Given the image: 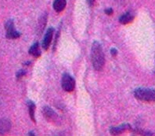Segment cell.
<instances>
[{
    "mask_svg": "<svg viewBox=\"0 0 155 136\" xmlns=\"http://www.w3.org/2000/svg\"><path fill=\"white\" fill-rule=\"evenodd\" d=\"M130 128V125L127 124H121L120 126L111 127L110 130V132L112 135H117V134H120L121 133L125 132V131L129 130Z\"/></svg>",
    "mask_w": 155,
    "mask_h": 136,
    "instance_id": "52a82bcc",
    "label": "cell"
},
{
    "mask_svg": "<svg viewBox=\"0 0 155 136\" xmlns=\"http://www.w3.org/2000/svg\"><path fill=\"white\" fill-rule=\"evenodd\" d=\"M5 28L6 30V38L10 40H16L21 36V32H17L14 29V23L13 20H9L5 25Z\"/></svg>",
    "mask_w": 155,
    "mask_h": 136,
    "instance_id": "277c9868",
    "label": "cell"
},
{
    "mask_svg": "<svg viewBox=\"0 0 155 136\" xmlns=\"http://www.w3.org/2000/svg\"><path fill=\"white\" fill-rule=\"evenodd\" d=\"M66 5V0H54L53 6V9H54L57 13H60V12L63 11V10H64Z\"/></svg>",
    "mask_w": 155,
    "mask_h": 136,
    "instance_id": "30bf717a",
    "label": "cell"
},
{
    "mask_svg": "<svg viewBox=\"0 0 155 136\" xmlns=\"http://www.w3.org/2000/svg\"><path fill=\"white\" fill-rule=\"evenodd\" d=\"M135 98L143 102H155V90L146 87H140L134 91Z\"/></svg>",
    "mask_w": 155,
    "mask_h": 136,
    "instance_id": "7a4b0ae2",
    "label": "cell"
},
{
    "mask_svg": "<svg viewBox=\"0 0 155 136\" xmlns=\"http://www.w3.org/2000/svg\"><path fill=\"white\" fill-rule=\"evenodd\" d=\"M25 75H26V71H25V70H20V71H18V72H17L16 76H17V79H21V78L24 77Z\"/></svg>",
    "mask_w": 155,
    "mask_h": 136,
    "instance_id": "5bb4252c",
    "label": "cell"
},
{
    "mask_svg": "<svg viewBox=\"0 0 155 136\" xmlns=\"http://www.w3.org/2000/svg\"><path fill=\"white\" fill-rule=\"evenodd\" d=\"M53 34H54V29L50 27L47 29L46 32H45V36H44L43 40H42V47L45 51H47L48 48H49V45L51 44L52 40H53Z\"/></svg>",
    "mask_w": 155,
    "mask_h": 136,
    "instance_id": "8992f818",
    "label": "cell"
},
{
    "mask_svg": "<svg viewBox=\"0 0 155 136\" xmlns=\"http://www.w3.org/2000/svg\"><path fill=\"white\" fill-rule=\"evenodd\" d=\"M11 128V122L7 119H0V134L7 133Z\"/></svg>",
    "mask_w": 155,
    "mask_h": 136,
    "instance_id": "ba28073f",
    "label": "cell"
},
{
    "mask_svg": "<svg viewBox=\"0 0 155 136\" xmlns=\"http://www.w3.org/2000/svg\"><path fill=\"white\" fill-rule=\"evenodd\" d=\"M88 2H89V4L90 5V6H92V5H93V3H94V2L96 1V0H87Z\"/></svg>",
    "mask_w": 155,
    "mask_h": 136,
    "instance_id": "e0dca14e",
    "label": "cell"
},
{
    "mask_svg": "<svg viewBox=\"0 0 155 136\" xmlns=\"http://www.w3.org/2000/svg\"><path fill=\"white\" fill-rule=\"evenodd\" d=\"M28 52L31 55H32L33 57L35 58H39L41 56V51H40L39 44L38 43H35V44H33L30 47V49H29Z\"/></svg>",
    "mask_w": 155,
    "mask_h": 136,
    "instance_id": "8fae6325",
    "label": "cell"
},
{
    "mask_svg": "<svg viewBox=\"0 0 155 136\" xmlns=\"http://www.w3.org/2000/svg\"><path fill=\"white\" fill-rule=\"evenodd\" d=\"M110 54H111L114 57V56H116V55H117V51L115 49V48H112V49L110 50Z\"/></svg>",
    "mask_w": 155,
    "mask_h": 136,
    "instance_id": "2e32d148",
    "label": "cell"
},
{
    "mask_svg": "<svg viewBox=\"0 0 155 136\" xmlns=\"http://www.w3.org/2000/svg\"><path fill=\"white\" fill-rule=\"evenodd\" d=\"M61 85H62L63 89L65 91L71 92V91H74V87H75V81H74V79L71 76H70L68 73H65L63 75Z\"/></svg>",
    "mask_w": 155,
    "mask_h": 136,
    "instance_id": "3957f363",
    "label": "cell"
},
{
    "mask_svg": "<svg viewBox=\"0 0 155 136\" xmlns=\"http://www.w3.org/2000/svg\"><path fill=\"white\" fill-rule=\"evenodd\" d=\"M91 61L93 63V68L97 71H101L105 64V58L103 52L101 44L97 41L93 42L91 48Z\"/></svg>",
    "mask_w": 155,
    "mask_h": 136,
    "instance_id": "6da1fadb",
    "label": "cell"
},
{
    "mask_svg": "<svg viewBox=\"0 0 155 136\" xmlns=\"http://www.w3.org/2000/svg\"><path fill=\"white\" fill-rule=\"evenodd\" d=\"M42 114L45 120L49 122L55 123L58 121V115L49 106H45L42 109Z\"/></svg>",
    "mask_w": 155,
    "mask_h": 136,
    "instance_id": "5b68a950",
    "label": "cell"
},
{
    "mask_svg": "<svg viewBox=\"0 0 155 136\" xmlns=\"http://www.w3.org/2000/svg\"><path fill=\"white\" fill-rule=\"evenodd\" d=\"M28 113L31 120L35 123V105L32 101L28 102Z\"/></svg>",
    "mask_w": 155,
    "mask_h": 136,
    "instance_id": "7c38bea8",
    "label": "cell"
},
{
    "mask_svg": "<svg viewBox=\"0 0 155 136\" xmlns=\"http://www.w3.org/2000/svg\"><path fill=\"white\" fill-rule=\"evenodd\" d=\"M133 19H134V14L131 12H127L120 17L119 22L122 25H127L132 22Z\"/></svg>",
    "mask_w": 155,
    "mask_h": 136,
    "instance_id": "9c48e42d",
    "label": "cell"
},
{
    "mask_svg": "<svg viewBox=\"0 0 155 136\" xmlns=\"http://www.w3.org/2000/svg\"><path fill=\"white\" fill-rule=\"evenodd\" d=\"M46 21H47V15L45 13L44 15H42V17H41V19H40L39 21V29L42 31V30H43L44 27H45Z\"/></svg>",
    "mask_w": 155,
    "mask_h": 136,
    "instance_id": "4fadbf2b",
    "label": "cell"
},
{
    "mask_svg": "<svg viewBox=\"0 0 155 136\" xmlns=\"http://www.w3.org/2000/svg\"><path fill=\"white\" fill-rule=\"evenodd\" d=\"M105 13L107 14V15H111V14H113V10H112L111 8L106 9V10H105Z\"/></svg>",
    "mask_w": 155,
    "mask_h": 136,
    "instance_id": "9a60e30c",
    "label": "cell"
}]
</instances>
